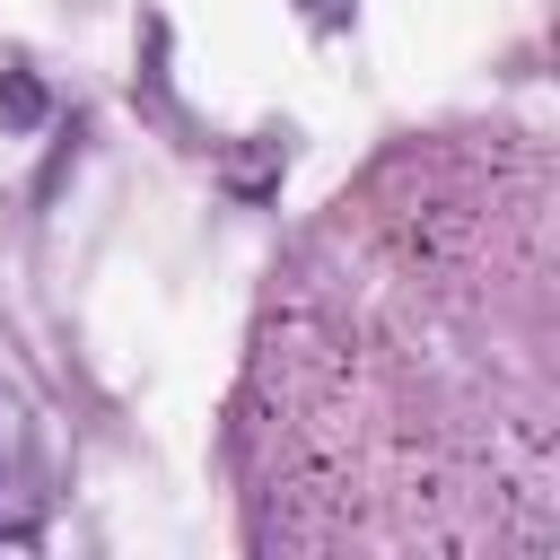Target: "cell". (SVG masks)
<instances>
[{
    "label": "cell",
    "mask_w": 560,
    "mask_h": 560,
    "mask_svg": "<svg viewBox=\"0 0 560 560\" xmlns=\"http://www.w3.org/2000/svg\"><path fill=\"white\" fill-rule=\"evenodd\" d=\"M0 122H9V131H35V122H44V88H35L26 70H0Z\"/></svg>",
    "instance_id": "6da1fadb"
}]
</instances>
